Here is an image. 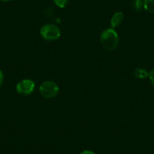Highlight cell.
<instances>
[{"label": "cell", "instance_id": "obj_8", "mask_svg": "<svg viewBox=\"0 0 154 154\" xmlns=\"http://www.w3.org/2000/svg\"><path fill=\"white\" fill-rule=\"evenodd\" d=\"M132 6L136 11H140L143 8V0H134Z\"/></svg>", "mask_w": 154, "mask_h": 154}, {"label": "cell", "instance_id": "obj_12", "mask_svg": "<svg viewBox=\"0 0 154 154\" xmlns=\"http://www.w3.org/2000/svg\"><path fill=\"white\" fill-rule=\"evenodd\" d=\"M80 154H95V153L91 150H84L82 151Z\"/></svg>", "mask_w": 154, "mask_h": 154}, {"label": "cell", "instance_id": "obj_1", "mask_svg": "<svg viewBox=\"0 0 154 154\" xmlns=\"http://www.w3.org/2000/svg\"><path fill=\"white\" fill-rule=\"evenodd\" d=\"M100 42L102 46L108 51H113L117 48L119 43L117 32L112 28H108L100 34Z\"/></svg>", "mask_w": 154, "mask_h": 154}, {"label": "cell", "instance_id": "obj_4", "mask_svg": "<svg viewBox=\"0 0 154 154\" xmlns=\"http://www.w3.org/2000/svg\"><path fill=\"white\" fill-rule=\"evenodd\" d=\"M35 83L31 79H23L16 85V91L21 95H29L33 91Z\"/></svg>", "mask_w": 154, "mask_h": 154}, {"label": "cell", "instance_id": "obj_3", "mask_svg": "<svg viewBox=\"0 0 154 154\" xmlns=\"http://www.w3.org/2000/svg\"><path fill=\"white\" fill-rule=\"evenodd\" d=\"M39 92L45 98H53L59 92V86L53 81H45L41 84Z\"/></svg>", "mask_w": 154, "mask_h": 154}, {"label": "cell", "instance_id": "obj_13", "mask_svg": "<svg viewBox=\"0 0 154 154\" xmlns=\"http://www.w3.org/2000/svg\"><path fill=\"white\" fill-rule=\"evenodd\" d=\"M2 1H4V2H9V1H11V0H2Z\"/></svg>", "mask_w": 154, "mask_h": 154}, {"label": "cell", "instance_id": "obj_7", "mask_svg": "<svg viewBox=\"0 0 154 154\" xmlns=\"http://www.w3.org/2000/svg\"><path fill=\"white\" fill-rule=\"evenodd\" d=\"M143 8L148 12L154 13V0H143Z\"/></svg>", "mask_w": 154, "mask_h": 154}, {"label": "cell", "instance_id": "obj_11", "mask_svg": "<svg viewBox=\"0 0 154 154\" xmlns=\"http://www.w3.org/2000/svg\"><path fill=\"white\" fill-rule=\"evenodd\" d=\"M4 81V74L2 72V71L0 69V88L2 87V83H3Z\"/></svg>", "mask_w": 154, "mask_h": 154}, {"label": "cell", "instance_id": "obj_10", "mask_svg": "<svg viewBox=\"0 0 154 154\" xmlns=\"http://www.w3.org/2000/svg\"><path fill=\"white\" fill-rule=\"evenodd\" d=\"M149 79L150 80L152 85L154 86V69H152V70L150 71V72L149 73Z\"/></svg>", "mask_w": 154, "mask_h": 154}, {"label": "cell", "instance_id": "obj_5", "mask_svg": "<svg viewBox=\"0 0 154 154\" xmlns=\"http://www.w3.org/2000/svg\"><path fill=\"white\" fill-rule=\"evenodd\" d=\"M123 20H124L123 13L121 12V11H118V12L115 13L110 20L111 28L114 29V28L119 26V25L122 23V22L123 21Z\"/></svg>", "mask_w": 154, "mask_h": 154}, {"label": "cell", "instance_id": "obj_2", "mask_svg": "<svg viewBox=\"0 0 154 154\" xmlns=\"http://www.w3.org/2000/svg\"><path fill=\"white\" fill-rule=\"evenodd\" d=\"M40 35L47 41H54L60 36V31L56 25L48 23L40 28Z\"/></svg>", "mask_w": 154, "mask_h": 154}, {"label": "cell", "instance_id": "obj_9", "mask_svg": "<svg viewBox=\"0 0 154 154\" xmlns=\"http://www.w3.org/2000/svg\"><path fill=\"white\" fill-rule=\"evenodd\" d=\"M53 1L57 6L62 8H65L67 5L68 2H69V0H53Z\"/></svg>", "mask_w": 154, "mask_h": 154}, {"label": "cell", "instance_id": "obj_6", "mask_svg": "<svg viewBox=\"0 0 154 154\" xmlns=\"http://www.w3.org/2000/svg\"><path fill=\"white\" fill-rule=\"evenodd\" d=\"M134 76L139 78V79H145L146 77L149 76V73L146 72V70L142 69V68H137L134 71Z\"/></svg>", "mask_w": 154, "mask_h": 154}]
</instances>
